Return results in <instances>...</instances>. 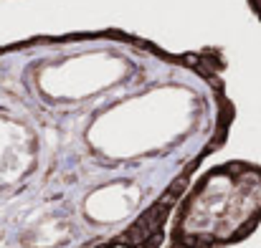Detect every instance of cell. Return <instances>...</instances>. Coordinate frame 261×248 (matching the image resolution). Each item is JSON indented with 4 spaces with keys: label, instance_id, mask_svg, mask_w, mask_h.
Listing matches in <instances>:
<instances>
[{
    "label": "cell",
    "instance_id": "obj_1",
    "mask_svg": "<svg viewBox=\"0 0 261 248\" xmlns=\"http://www.w3.org/2000/svg\"><path fill=\"white\" fill-rule=\"evenodd\" d=\"M223 46L124 28L0 43V248H163L239 109Z\"/></svg>",
    "mask_w": 261,
    "mask_h": 248
},
{
    "label": "cell",
    "instance_id": "obj_3",
    "mask_svg": "<svg viewBox=\"0 0 261 248\" xmlns=\"http://www.w3.org/2000/svg\"><path fill=\"white\" fill-rule=\"evenodd\" d=\"M246 5H249L251 15H254V18L261 23V0H246Z\"/></svg>",
    "mask_w": 261,
    "mask_h": 248
},
{
    "label": "cell",
    "instance_id": "obj_2",
    "mask_svg": "<svg viewBox=\"0 0 261 248\" xmlns=\"http://www.w3.org/2000/svg\"><path fill=\"white\" fill-rule=\"evenodd\" d=\"M261 226V165L226 160L198 172L177 200L163 248H231Z\"/></svg>",
    "mask_w": 261,
    "mask_h": 248
}]
</instances>
